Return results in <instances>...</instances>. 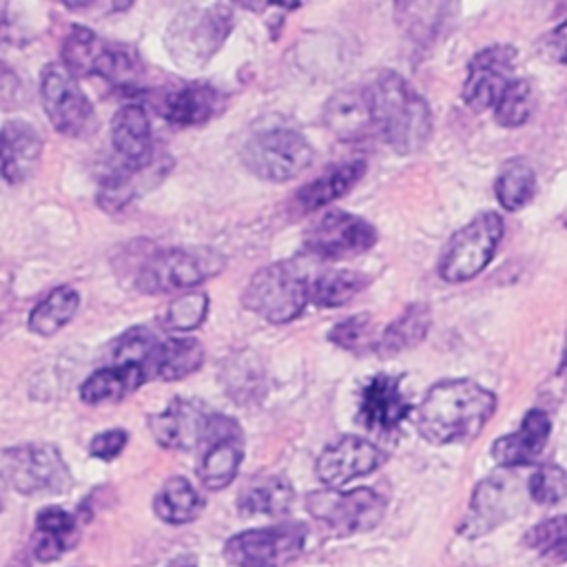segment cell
Wrapping results in <instances>:
<instances>
[{
	"mask_svg": "<svg viewBox=\"0 0 567 567\" xmlns=\"http://www.w3.org/2000/svg\"><path fill=\"white\" fill-rule=\"evenodd\" d=\"M377 244V228L359 215L328 210L306 233V248L326 259H348Z\"/></svg>",
	"mask_w": 567,
	"mask_h": 567,
	"instance_id": "obj_13",
	"label": "cell"
},
{
	"mask_svg": "<svg viewBox=\"0 0 567 567\" xmlns=\"http://www.w3.org/2000/svg\"><path fill=\"white\" fill-rule=\"evenodd\" d=\"M7 476L20 494L44 496L71 487V472L51 443H24L7 452Z\"/></svg>",
	"mask_w": 567,
	"mask_h": 567,
	"instance_id": "obj_12",
	"label": "cell"
},
{
	"mask_svg": "<svg viewBox=\"0 0 567 567\" xmlns=\"http://www.w3.org/2000/svg\"><path fill=\"white\" fill-rule=\"evenodd\" d=\"M410 414V401L401 390V381L392 374L372 377L359 399V421L368 430H396Z\"/></svg>",
	"mask_w": 567,
	"mask_h": 567,
	"instance_id": "obj_18",
	"label": "cell"
},
{
	"mask_svg": "<svg viewBox=\"0 0 567 567\" xmlns=\"http://www.w3.org/2000/svg\"><path fill=\"white\" fill-rule=\"evenodd\" d=\"M368 286V277L354 270H328L308 284L310 301L321 308H337L348 303Z\"/></svg>",
	"mask_w": 567,
	"mask_h": 567,
	"instance_id": "obj_33",
	"label": "cell"
},
{
	"mask_svg": "<svg viewBox=\"0 0 567 567\" xmlns=\"http://www.w3.org/2000/svg\"><path fill=\"white\" fill-rule=\"evenodd\" d=\"M204 346L195 337H173L157 341L146 363V381H179L204 363Z\"/></svg>",
	"mask_w": 567,
	"mask_h": 567,
	"instance_id": "obj_24",
	"label": "cell"
},
{
	"mask_svg": "<svg viewBox=\"0 0 567 567\" xmlns=\"http://www.w3.org/2000/svg\"><path fill=\"white\" fill-rule=\"evenodd\" d=\"M312 146L290 126H270L252 133L244 148L241 159L248 171L268 182H286L303 173L312 162Z\"/></svg>",
	"mask_w": 567,
	"mask_h": 567,
	"instance_id": "obj_7",
	"label": "cell"
},
{
	"mask_svg": "<svg viewBox=\"0 0 567 567\" xmlns=\"http://www.w3.org/2000/svg\"><path fill=\"white\" fill-rule=\"evenodd\" d=\"M532 104H534L532 84L525 78H514L492 106L494 120L503 128L523 126L527 122V117L532 115Z\"/></svg>",
	"mask_w": 567,
	"mask_h": 567,
	"instance_id": "obj_35",
	"label": "cell"
},
{
	"mask_svg": "<svg viewBox=\"0 0 567 567\" xmlns=\"http://www.w3.org/2000/svg\"><path fill=\"white\" fill-rule=\"evenodd\" d=\"M326 124L341 140H359L374 128L370 102L363 91H339L326 104Z\"/></svg>",
	"mask_w": 567,
	"mask_h": 567,
	"instance_id": "obj_26",
	"label": "cell"
},
{
	"mask_svg": "<svg viewBox=\"0 0 567 567\" xmlns=\"http://www.w3.org/2000/svg\"><path fill=\"white\" fill-rule=\"evenodd\" d=\"M538 55L545 62L567 64V20L556 24L549 33H545L538 42Z\"/></svg>",
	"mask_w": 567,
	"mask_h": 567,
	"instance_id": "obj_41",
	"label": "cell"
},
{
	"mask_svg": "<svg viewBox=\"0 0 567 567\" xmlns=\"http://www.w3.org/2000/svg\"><path fill=\"white\" fill-rule=\"evenodd\" d=\"M221 109V93L202 82L182 84L168 91L162 102V115L175 126H197L208 122Z\"/></svg>",
	"mask_w": 567,
	"mask_h": 567,
	"instance_id": "obj_23",
	"label": "cell"
},
{
	"mask_svg": "<svg viewBox=\"0 0 567 567\" xmlns=\"http://www.w3.org/2000/svg\"><path fill=\"white\" fill-rule=\"evenodd\" d=\"M233 29L230 4L188 7L179 11L166 29V49L182 69L204 66L226 42Z\"/></svg>",
	"mask_w": 567,
	"mask_h": 567,
	"instance_id": "obj_3",
	"label": "cell"
},
{
	"mask_svg": "<svg viewBox=\"0 0 567 567\" xmlns=\"http://www.w3.org/2000/svg\"><path fill=\"white\" fill-rule=\"evenodd\" d=\"M496 199L505 210H520L534 199L536 193V175L529 164L516 159L503 166L494 184Z\"/></svg>",
	"mask_w": 567,
	"mask_h": 567,
	"instance_id": "obj_34",
	"label": "cell"
},
{
	"mask_svg": "<svg viewBox=\"0 0 567 567\" xmlns=\"http://www.w3.org/2000/svg\"><path fill=\"white\" fill-rule=\"evenodd\" d=\"M306 507L317 520L341 536L368 532L377 527L385 514V501L368 487H357L350 492H312L306 498Z\"/></svg>",
	"mask_w": 567,
	"mask_h": 567,
	"instance_id": "obj_11",
	"label": "cell"
},
{
	"mask_svg": "<svg viewBox=\"0 0 567 567\" xmlns=\"http://www.w3.org/2000/svg\"><path fill=\"white\" fill-rule=\"evenodd\" d=\"M42 137L31 122L9 120L0 131V171L11 184L27 182L40 166Z\"/></svg>",
	"mask_w": 567,
	"mask_h": 567,
	"instance_id": "obj_21",
	"label": "cell"
},
{
	"mask_svg": "<svg viewBox=\"0 0 567 567\" xmlns=\"http://www.w3.org/2000/svg\"><path fill=\"white\" fill-rule=\"evenodd\" d=\"M24 91L18 73L0 60V109H18L22 104Z\"/></svg>",
	"mask_w": 567,
	"mask_h": 567,
	"instance_id": "obj_43",
	"label": "cell"
},
{
	"mask_svg": "<svg viewBox=\"0 0 567 567\" xmlns=\"http://www.w3.org/2000/svg\"><path fill=\"white\" fill-rule=\"evenodd\" d=\"M2 11H4V4H0V22H2Z\"/></svg>",
	"mask_w": 567,
	"mask_h": 567,
	"instance_id": "obj_44",
	"label": "cell"
},
{
	"mask_svg": "<svg viewBox=\"0 0 567 567\" xmlns=\"http://www.w3.org/2000/svg\"><path fill=\"white\" fill-rule=\"evenodd\" d=\"M330 341L337 343L343 350H352V352H363L372 346V321L370 315L361 312L354 317H348L343 321H339L332 330H330Z\"/></svg>",
	"mask_w": 567,
	"mask_h": 567,
	"instance_id": "obj_40",
	"label": "cell"
},
{
	"mask_svg": "<svg viewBox=\"0 0 567 567\" xmlns=\"http://www.w3.org/2000/svg\"><path fill=\"white\" fill-rule=\"evenodd\" d=\"M496 410V396L470 379H447L430 388L416 412V427L434 445L474 439Z\"/></svg>",
	"mask_w": 567,
	"mask_h": 567,
	"instance_id": "obj_1",
	"label": "cell"
},
{
	"mask_svg": "<svg viewBox=\"0 0 567 567\" xmlns=\"http://www.w3.org/2000/svg\"><path fill=\"white\" fill-rule=\"evenodd\" d=\"M551 434V421L543 410H529L518 430L501 436L492 445V456L503 467L527 465L538 458Z\"/></svg>",
	"mask_w": 567,
	"mask_h": 567,
	"instance_id": "obj_22",
	"label": "cell"
},
{
	"mask_svg": "<svg viewBox=\"0 0 567 567\" xmlns=\"http://www.w3.org/2000/svg\"><path fill=\"white\" fill-rule=\"evenodd\" d=\"M430 308L425 303H410L379 337L377 352L383 357L399 354L421 343L430 330Z\"/></svg>",
	"mask_w": 567,
	"mask_h": 567,
	"instance_id": "obj_30",
	"label": "cell"
},
{
	"mask_svg": "<svg viewBox=\"0 0 567 567\" xmlns=\"http://www.w3.org/2000/svg\"><path fill=\"white\" fill-rule=\"evenodd\" d=\"M40 97L44 113L58 133L86 137L95 131L97 117L93 104L62 62H51L42 69Z\"/></svg>",
	"mask_w": 567,
	"mask_h": 567,
	"instance_id": "obj_9",
	"label": "cell"
},
{
	"mask_svg": "<svg viewBox=\"0 0 567 567\" xmlns=\"http://www.w3.org/2000/svg\"><path fill=\"white\" fill-rule=\"evenodd\" d=\"M374 131L401 155L416 153L432 135L425 97L394 71H381L365 89Z\"/></svg>",
	"mask_w": 567,
	"mask_h": 567,
	"instance_id": "obj_2",
	"label": "cell"
},
{
	"mask_svg": "<svg viewBox=\"0 0 567 567\" xmlns=\"http://www.w3.org/2000/svg\"><path fill=\"white\" fill-rule=\"evenodd\" d=\"M62 64L78 75H100L115 86H135L142 64L135 51L102 40L86 27H71L62 42Z\"/></svg>",
	"mask_w": 567,
	"mask_h": 567,
	"instance_id": "obj_4",
	"label": "cell"
},
{
	"mask_svg": "<svg viewBox=\"0 0 567 567\" xmlns=\"http://www.w3.org/2000/svg\"><path fill=\"white\" fill-rule=\"evenodd\" d=\"M527 492L538 505H556L567 496V474L554 463L536 467L529 476Z\"/></svg>",
	"mask_w": 567,
	"mask_h": 567,
	"instance_id": "obj_39",
	"label": "cell"
},
{
	"mask_svg": "<svg viewBox=\"0 0 567 567\" xmlns=\"http://www.w3.org/2000/svg\"><path fill=\"white\" fill-rule=\"evenodd\" d=\"M295 501V489L284 476H255L248 481L237 498V509L244 516L268 514L281 516L290 509Z\"/></svg>",
	"mask_w": 567,
	"mask_h": 567,
	"instance_id": "obj_28",
	"label": "cell"
},
{
	"mask_svg": "<svg viewBox=\"0 0 567 567\" xmlns=\"http://www.w3.org/2000/svg\"><path fill=\"white\" fill-rule=\"evenodd\" d=\"M144 381L146 374L142 368L128 363H109L84 379V383L80 385V399L91 405L117 401L135 392Z\"/></svg>",
	"mask_w": 567,
	"mask_h": 567,
	"instance_id": "obj_27",
	"label": "cell"
},
{
	"mask_svg": "<svg viewBox=\"0 0 567 567\" xmlns=\"http://www.w3.org/2000/svg\"><path fill=\"white\" fill-rule=\"evenodd\" d=\"M385 454L361 436H341L332 441L317 458V476L330 489L350 483L357 476H365L381 467Z\"/></svg>",
	"mask_w": 567,
	"mask_h": 567,
	"instance_id": "obj_16",
	"label": "cell"
},
{
	"mask_svg": "<svg viewBox=\"0 0 567 567\" xmlns=\"http://www.w3.org/2000/svg\"><path fill=\"white\" fill-rule=\"evenodd\" d=\"M525 543L540 558L551 563H567V516H551L534 525Z\"/></svg>",
	"mask_w": 567,
	"mask_h": 567,
	"instance_id": "obj_36",
	"label": "cell"
},
{
	"mask_svg": "<svg viewBox=\"0 0 567 567\" xmlns=\"http://www.w3.org/2000/svg\"><path fill=\"white\" fill-rule=\"evenodd\" d=\"M206 312H208V297L204 292H188L166 306L162 315V323L173 332H188L204 323Z\"/></svg>",
	"mask_w": 567,
	"mask_h": 567,
	"instance_id": "obj_37",
	"label": "cell"
},
{
	"mask_svg": "<svg viewBox=\"0 0 567 567\" xmlns=\"http://www.w3.org/2000/svg\"><path fill=\"white\" fill-rule=\"evenodd\" d=\"M111 142L126 171H146L153 162V131L140 104H124L111 120Z\"/></svg>",
	"mask_w": 567,
	"mask_h": 567,
	"instance_id": "obj_20",
	"label": "cell"
},
{
	"mask_svg": "<svg viewBox=\"0 0 567 567\" xmlns=\"http://www.w3.org/2000/svg\"><path fill=\"white\" fill-rule=\"evenodd\" d=\"M0 509H2V494H0Z\"/></svg>",
	"mask_w": 567,
	"mask_h": 567,
	"instance_id": "obj_45",
	"label": "cell"
},
{
	"mask_svg": "<svg viewBox=\"0 0 567 567\" xmlns=\"http://www.w3.org/2000/svg\"><path fill=\"white\" fill-rule=\"evenodd\" d=\"M80 308V295L71 286L53 288L42 301H38L29 315V330L40 337L55 334L66 326Z\"/></svg>",
	"mask_w": 567,
	"mask_h": 567,
	"instance_id": "obj_32",
	"label": "cell"
},
{
	"mask_svg": "<svg viewBox=\"0 0 567 567\" xmlns=\"http://www.w3.org/2000/svg\"><path fill=\"white\" fill-rule=\"evenodd\" d=\"M157 339L153 337L151 330H146L144 326L131 328L128 332H124L115 343H113V352H111V363H128V365H137L144 370L146 374V363L151 359V352L155 348Z\"/></svg>",
	"mask_w": 567,
	"mask_h": 567,
	"instance_id": "obj_38",
	"label": "cell"
},
{
	"mask_svg": "<svg viewBox=\"0 0 567 567\" xmlns=\"http://www.w3.org/2000/svg\"><path fill=\"white\" fill-rule=\"evenodd\" d=\"M501 237V215L492 210L478 213L447 241L439 261V275L447 284H463L474 279L496 255Z\"/></svg>",
	"mask_w": 567,
	"mask_h": 567,
	"instance_id": "obj_8",
	"label": "cell"
},
{
	"mask_svg": "<svg viewBox=\"0 0 567 567\" xmlns=\"http://www.w3.org/2000/svg\"><path fill=\"white\" fill-rule=\"evenodd\" d=\"M202 458L197 465V476L206 489L228 487L241 465L244 443L239 425L221 414H210L208 427L202 441Z\"/></svg>",
	"mask_w": 567,
	"mask_h": 567,
	"instance_id": "obj_14",
	"label": "cell"
},
{
	"mask_svg": "<svg viewBox=\"0 0 567 567\" xmlns=\"http://www.w3.org/2000/svg\"><path fill=\"white\" fill-rule=\"evenodd\" d=\"M303 543L301 523H281L235 534L226 540L224 556L237 567H286L301 554Z\"/></svg>",
	"mask_w": 567,
	"mask_h": 567,
	"instance_id": "obj_10",
	"label": "cell"
},
{
	"mask_svg": "<svg viewBox=\"0 0 567 567\" xmlns=\"http://www.w3.org/2000/svg\"><path fill=\"white\" fill-rule=\"evenodd\" d=\"M226 259L213 248H166L153 252L135 275V288L164 295L193 288L224 270Z\"/></svg>",
	"mask_w": 567,
	"mask_h": 567,
	"instance_id": "obj_5",
	"label": "cell"
},
{
	"mask_svg": "<svg viewBox=\"0 0 567 567\" xmlns=\"http://www.w3.org/2000/svg\"><path fill=\"white\" fill-rule=\"evenodd\" d=\"M308 284L295 264H270L250 277L241 301L266 321L286 323L297 319L310 301Z\"/></svg>",
	"mask_w": 567,
	"mask_h": 567,
	"instance_id": "obj_6",
	"label": "cell"
},
{
	"mask_svg": "<svg viewBox=\"0 0 567 567\" xmlns=\"http://www.w3.org/2000/svg\"><path fill=\"white\" fill-rule=\"evenodd\" d=\"M518 507V489L509 485L505 476H489L481 481L472 494L467 514L461 525V534L478 538L505 523Z\"/></svg>",
	"mask_w": 567,
	"mask_h": 567,
	"instance_id": "obj_17",
	"label": "cell"
},
{
	"mask_svg": "<svg viewBox=\"0 0 567 567\" xmlns=\"http://www.w3.org/2000/svg\"><path fill=\"white\" fill-rule=\"evenodd\" d=\"M75 534V518L62 507H44L35 518L31 551L40 563L60 558Z\"/></svg>",
	"mask_w": 567,
	"mask_h": 567,
	"instance_id": "obj_29",
	"label": "cell"
},
{
	"mask_svg": "<svg viewBox=\"0 0 567 567\" xmlns=\"http://www.w3.org/2000/svg\"><path fill=\"white\" fill-rule=\"evenodd\" d=\"M516 49L505 44H494L481 49L467 64V75L463 82V102L472 111H485L494 106L498 95L514 80Z\"/></svg>",
	"mask_w": 567,
	"mask_h": 567,
	"instance_id": "obj_15",
	"label": "cell"
},
{
	"mask_svg": "<svg viewBox=\"0 0 567 567\" xmlns=\"http://www.w3.org/2000/svg\"><path fill=\"white\" fill-rule=\"evenodd\" d=\"M204 505V496L184 476H171L153 501L155 514L171 525H184L197 518Z\"/></svg>",
	"mask_w": 567,
	"mask_h": 567,
	"instance_id": "obj_31",
	"label": "cell"
},
{
	"mask_svg": "<svg viewBox=\"0 0 567 567\" xmlns=\"http://www.w3.org/2000/svg\"><path fill=\"white\" fill-rule=\"evenodd\" d=\"M363 173H365L363 159H350V162L337 164L323 175H319L317 179H312L310 184H306L303 188H299L295 195V204L303 213L323 208L330 202L343 197L363 177Z\"/></svg>",
	"mask_w": 567,
	"mask_h": 567,
	"instance_id": "obj_25",
	"label": "cell"
},
{
	"mask_svg": "<svg viewBox=\"0 0 567 567\" xmlns=\"http://www.w3.org/2000/svg\"><path fill=\"white\" fill-rule=\"evenodd\" d=\"M210 414L186 399H173L164 412L151 416V432L162 447L168 450H193L202 445Z\"/></svg>",
	"mask_w": 567,
	"mask_h": 567,
	"instance_id": "obj_19",
	"label": "cell"
},
{
	"mask_svg": "<svg viewBox=\"0 0 567 567\" xmlns=\"http://www.w3.org/2000/svg\"><path fill=\"white\" fill-rule=\"evenodd\" d=\"M124 445H126V432L117 427V430H106L93 436L89 452L100 461H113L124 450Z\"/></svg>",
	"mask_w": 567,
	"mask_h": 567,
	"instance_id": "obj_42",
	"label": "cell"
}]
</instances>
